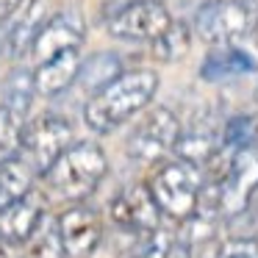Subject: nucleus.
Instances as JSON below:
<instances>
[{"instance_id":"f257e3e1","label":"nucleus","mask_w":258,"mask_h":258,"mask_svg":"<svg viewBox=\"0 0 258 258\" xmlns=\"http://www.w3.org/2000/svg\"><path fill=\"white\" fill-rule=\"evenodd\" d=\"M158 92V73L156 70H128L108 86L89 97L84 106V122L92 134H111L131 117L145 111Z\"/></svg>"},{"instance_id":"f03ea898","label":"nucleus","mask_w":258,"mask_h":258,"mask_svg":"<svg viewBox=\"0 0 258 258\" xmlns=\"http://www.w3.org/2000/svg\"><path fill=\"white\" fill-rule=\"evenodd\" d=\"M108 172V158L100 145L95 142H75L61 153L50 172L45 175L50 191H56L64 200L81 203L89 195H95Z\"/></svg>"},{"instance_id":"7ed1b4c3","label":"nucleus","mask_w":258,"mask_h":258,"mask_svg":"<svg viewBox=\"0 0 258 258\" xmlns=\"http://www.w3.org/2000/svg\"><path fill=\"white\" fill-rule=\"evenodd\" d=\"M191 28L211 47L239 45L258 28V0H206Z\"/></svg>"},{"instance_id":"20e7f679","label":"nucleus","mask_w":258,"mask_h":258,"mask_svg":"<svg viewBox=\"0 0 258 258\" xmlns=\"http://www.w3.org/2000/svg\"><path fill=\"white\" fill-rule=\"evenodd\" d=\"M206 183V172L200 164H191L186 158L169 161L153 175L150 189L158 208L175 222H183L200 206V191Z\"/></svg>"},{"instance_id":"39448f33","label":"nucleus","mask_w":258,"mask_h":258,"mask_svg":"<svg viewBox=\"0 0 258 258\" xmlns=\"http://www.w3.org/2000/svg\"><path fill=\"white\" fill-rule=\"evenodd\" d=\"M183 131L180 119L175 117L172 108L156 106L136 122V128L128 136V156L142 164H156L175 153L178 136Z\"/></svg>"},{"instance_id":"423d86ee","label":"nucleus","mask_w":258,"mask_h":258,"mask_svg":"<svg viewBox=\"0 0 258 258\" xmlns=\"http://www.w3.org/2000/svg\"><path fill=\"white\" fill-rule=\"evenodd\" d=\"M70 145H73V122L58 114H42L25 128L23 156L39 175H47Z\"/></svg>"},{"instance_id":"0eeeda50","label":"nucleus","mask_w":258,"mask_h":258,"mask_svg":"<svg viewBox=\"0 0 258 258\" xmlns=\"http://www.w3.org/2000/svg\"><path fill=\"white\" fill-rule=\"evenodd\" d=\"M172 23L164 0H139L106 20V31L119 42H156Z\"/></svg>"},{"instance_id":"6e6552de","label":"nucleus","mask_w":258,"mask_h":258,"mask_svg":"<svg viewBox=\"0 0 258 258\" xmlns=\"http://www.w3.org/2000/svg\"><path fill=\"white\" fill-rule=\"evenodd\" d=\"M108 214L117 228L128 230V233H145V230L161 228L164 211L153 197L150 183H134L108 203Z\"/></svg>"},{"instance_id":"1a4fd4ad","label":"nucleus","mask_w":258,"mask_h":258,"mask_svg":"<svg viewBox=\"0 0 258 258\" xmlns=\"http://www.w3.org/2000/svg\"><path fill=\"white\" fill-rule=\"evenodd\" d=\"M258 191V145L233 150L230 169L222 180V217L244 211Z\"/></svg>"},{"instance_id":"9d476101","label":"nucleus","mask_w":258,"mask_h":258,"mask_svg":"<svg viewBox=\"0 0 258 258\" xmlns=\"http://www.w3.org/2000/svg\"><path fill=\"white\" fill-rule=\"evenodd\" d=\"M58 230H61L64 247L70 258H86L97 250L103 239V219L86 203H75L64 214H58Z\"/></svg>"},{"instance_id":"9b49d317","label":"nucleus","mask_w":258,"mask_h":258,"mask_svg":"<svg viewBox=\"0 0 258 258\" xmlns=\"http://www.w3.org/2000/svg\"><path fill=\"white\" fill-rule=\"evenodd\" d=\"M86 39V23L75 9H67V12H56L47 17V23L42 25L39 36H36L34 53L36 64L45 61V58L56 56V53H64V50H73V47H81Z\"/></svg>"},{"instance_id":"f8f14e48","label":"nucleus","mask_w":258,"mask_h":258,"mask_svg":"<svg viewBox=\"0 0 258 258\" xmlns=\"http://www.w3.org/2000/svg\"><path fill=\"white\" fill-rule=\"evenodd\" d=\"M81 64H84V58H81V47L56 53V56L39 61L36 70H34L36 92L45 95V97H56V95H61V92H67L70 86L78 81Z\"/></svg>"},{"instance_id":"ddd939ff","label":"nucleus","mask_w":258,"mask_h":258,"mask_svg":"<svg viewBox=\"0 0 258 258\" xmlns=\"http://www.w3.org/2000/svg\"><path fill=\"white\" fill-rule=\"evenodd\" d=\"M258 64L244 47L239 45H219L211 47L206 53L200 64V78L208 84H219V81H230V78H241V75L255 73Z\"/></svg>"},{"instance_id":"4468645a","label":"nucleus","mask_w":258,"mask_h":258,"mask_svg":"<svg viewBox=\"0 0 258 258\" xmlns=\"http://www.w3.org/2000/svg\"><path fill=\"white\" fill-rule=\"evenodd\" d=\"M219 147H222V128L214 125L211 119H195L191 125H186L180 131L178 145H175V156L203 167Z\"/></svg>"},{"instance_id":"2eb2a0df","label":"nucleus","mask_w":258,"mask_h":258,"mask_svg":"<svg viewBox=\"0 0 258 258\" xmlns=\"http://www.w3.org/2000/svg\"><path fill=\"white\" fill-rule=\"evenodd\" d=\"M42 217H45L42 208L31 197H25L20 203H12V206H3L0 208V239L14 247L28 244L36 225L42 222Z\"/></svg>"},{"instance_id":"dca6fc26","label":"nucleus","mask_w":258,"mask_h":258,"mask_svg":"<svg viewBox=\"0 0 258 258\" xmlns=\"http://www.w3.org/2000/svg\"><path fill=\"white\" fill-rule=\"evenodd\" d=\"M47 0H25L23 14L17 17V23L9 28V56L23 58L25 53H31L36 36H39L42 25L47 23Z\"/></svg>"},{"instance_id":"f3484780","label":"nucleus","mask_w":258,"mask_h":258,"mask_svg":"<svg viewBox=\"0 0 258 258\" xmlns=\"http://www.w3.org/2000/svg\"><path fill=\"white\" fill-rule=\"evenodd\" d=\"M36 175L39 172L31 167V161L25 156L9 158V161L0 164V208L31 197Z\"/></svg>"},{"instance_id":"a211bd4d","label":"nucleus","mask_w":258,"mask_h":258,"mask_svg":"<svg viewBox=\"0 0 258 258\" xmlns=\"http://www.w3.org/2000/svg\"><path fill=\"white\" fill-rule=\"evenodd\" d=\"M122 75V61H119L117 53H108V50H100V53H92L84 64H81V73H78V81L86 92H100L103 86H108L114 78Z\"/></svg>"},{"instance_id":"6ab92c4d","label":"nucleus","mask_w":258,"mask_h":258,"mask_svg":"<svg viewBox=\"0 0 258 258\" xmlns=\"http://www.w3.org/2000/svg\"><path fill=\"white\" fill-rule=\"evenodd\" d=\"M34 95H39V92H36V81H34V70L14 67L12 73L6 75V81H3V103H6L9 108H14V111L28 117Z\"/></svg>"},{"instance_id":"aec40b11","label":"nucleus","mask_w":258,"mask_h":258,"mask_svg":"<svg viewBox=\"0 0 258 258\" xmlns=\"http://www.w3.org/2000/svg\"><path fill=\"white\" fill-rule=\"evenodd\" d=\"M28 258H70L58 230V217H42L28 239Z\"/></svg>"},{"instance_id":"412c9836","label":"nucleus","mask_w":258,"mask_h":258,"mask_svg":"<svg viewBox=\"0 0 258 258\" xmlns=\"http://www.w3.org/2000/svg\"><path fill=\"white\" fill-rule=\"evenodd\" d=\"M25 114L9 108L6 103L0 106V164L9 158L23 156V142H25Z\"/></svg>"},{"instance_id":"4be33fe9","label":"nucleus","mask_w":258,"mask_h":258,"mask_svg":"<svg viewBox=\"0 0 258 258\" xmlns=\"http://www.w3.org/2000/svg\"><path fill=\"white\" fill-rule=\"evenodd\" d=\"M150 45H153V56H156L158 61H167V64L180 61L191 47V28L186 23H180V20H175V23L169 25L156 42H150Z\"/></svg>"},{"instance_id":"5701e85b","label":"nucleus","mask_w":258,"mask_h":258,"mask_svg":"<svg viewBox=\"0 0 258 258\" xmlns=\"http://www.w3.org/2000/svg\"><path fill=\"white\" fill-rule=\"evenodd\" d=\"M172 250H175V236L164 228H156L136 233L134 250H131L128 258H169Z\"/></svg>"},{"instance_id":"b1692460","label":"nucleus","mask_w":258,"mask_h":258,"mask_svg":"<svg viewBox=\"0 0 258 258\" xmlns=\"http://www.w3.org/2000/svg\"><path fill=\"white\" fill-rule=\"evenodd\" d=\"M255 145V117L252 114H236L222 122V147L241 150Z\"/></svg>"},{"instance_id":"393cba45","label":"nucleus","mask_w":258,"mask_h":258,"mask_svg":"<svg viewBox=\"0 0 258 258\" xmlns=\"http://www.w3.org/2000/svg\"><path fill=\"white\" fill-rule=\"evenodd\" d=\"M219 258H258V236H228L219 241Z\"/></svg>"},{"instance_id":"a878e982","label":"nucleus","mask_w":258,"mask_h":258,"mask_svg":"<svg viewBox=\"0 0 258 258\" xmlns=\"http://www.w3.org/2000/svg\"><path fill=\"white\" fill-rule=\"evenodd\" d=\"M134 3H139V0H103L100 14H103V20H111L117 12H122L125 6H134Z\"/></svg>"},{"instance_id":"bb28decb","label":"nucleus","mask_w":258,"mask_h":258,"mask_svg":"<svg viewBox=\"0 0 258 258\" xmlns=\"http://www.w3.org/2000/svg\"><path fill=\"white\" fill-rule=\"evenodd\" d=\"M23 3L25 0H0V25L6 23L12 14H17L20 9H23Z\"/></svg>"},{"instance_id":"cd10ccee","label":"nucleus","mask_w":258,"mask_h":258,"mask_svg":"<svg viewBox=\"0 0 258 258\" xmlns=\"http://www.w3.org/2000/svg\"><path fill=\"white\" fill-rule=\"evenodd\" d=\"M191 258H219V241L214 239V241H208V244L197 247Z\"/></svg>"},{"instance_id":"c85d7f7f","label":"nucleus","mask_w":258,"mask_h":258,"mask_svg":"<svg viewBox=\"0 0 258 258\" xmlns=\"http://www.w3.org/2000/svg\"><path fill=\"white\" fill-rule=\"evenodd\" d=\"M12 252H14V244H9V241L0 239V258H14Z\"/></svg>"},{"instance_id":"c756f323","label":"nucleus","mask_w":258,"mask_h":258,"mask_svg":"<svg viewBox=\"0 0 258 258\" xmlns=\"http://www.w3.org/2000/svg\"><path fill=\"white\" fill-rule=\"evenodd\" d=\"M255 117V145H258V114H252Z\"/></svg>"},{"instance_id":"7c9ffc66","label":"nucleus","mask_w":258,"mask_h":258,"mask_svg":"<svg viewBox=\"0 0 258 258\" xmlns=\"http://www.w3.org/2000/svg\"><path fill=\"white\" fill-rule=\"evenodd\" d=\"M255 100H258V84H255Z\"/></svg>"}]
</instances>
